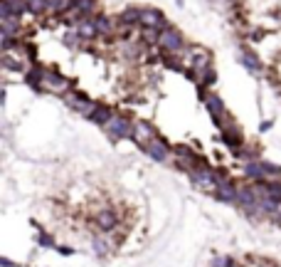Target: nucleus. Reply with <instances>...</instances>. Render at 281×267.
Instances as JSON below:
<instances>
[{"instance_id":"1","label":"nucleus","mask_w":281,"mask_h":267,"mask_svg":"<svg viewBox=\"0 0 281 267\" xmlns=\"http://www.w3.org/2000/svg\"><path fill=\"white\" fill-rule=\"evenodd\" d=\"M203 102H205V106H207V111L212 114V122L220 126V131L225 129V126H229L232 124V119H229V114H227V106H225V102L215 94V92H207L205 97H203Z\"/></svg>"},{"instance_id":"2","label":"nucleus","mask_w":281,"mask_h":267,"mask_svg":"<svg viewBox=\"0 0 281 267\" xmlns=\"http://www.w3.org/2000/svg\"><path fill=\"white\" fill-rule=\"evenodd\" d=\"M104 131L111 139H133V122L126 117V114H113L111 122L104 126Z\"/></svg>"},{"instance_id":"3","label":"nucleus","mask_w":281,"mask_h":267,"mask_svg":"<svg viewBox=\"0 0 281 267\" xmlns=\"http://www.w3.org/2000/svg\"><path fill=\"white\" fill-rule=\"evenodd\" d=\"M158 47L163 50L166 55H180L185 50V40H183V32L175 30V27H168L160 32V40H158Z\"/></svg>"},{"instance_id":"4","label":"nucleus","mask_w":281,"mask_h":267,"mask_svg":"<svg viewBox=\"0 0 281 267\" xmlns=\"http://www.w3.org/2000/svg\"><path fill=\"white\" fill-rule=\"evenodd\" d=\"M141 151H143V154H148L153 161L166 164V161L170 159V154H173V146H170L163 136H155V139H150L146 146H141Z\"/></svg>"},{"instance_id":"5","label":"nucleus","mask_w":281,"mask_h":267,"mask_svg":"<svg viewBox=\"0 0 281 267\" xmlns=\"http://www.w3.org/2000/svg\"><path fill=\"white\" fill-rule=\"evenodd\" d=\"M64 102H67V106L69 109H74L76 114H82V117H92V111H94V106H96V102L94 99H89L84 92H67L64 94Z\"/></svg>"},{"instance_id":"6","label":"nucleus","mask_w":281,"mask_h":267,"mask_svg":"<svg viewBox=\"0 0 281 267\" xmlns=\"http://www.w3.org/2000/svg\"><path fill=\"white\" fill-rule=\"evenodd\" d=\"M72 87V82L62 74L52 72V69H42V92H52V94H67Z\"/></svg>"},{"instance_id":"7","label":"nucleus","mask_w":281,"mask_h":267,"mask_svg":"<svg viewBox=\"0 0 281 267\" xmlns=\"http://www.w3.org/2000/svg\"><path fill=\"white\" fill-rule=\"evenodd\" d=\"M185 57H187V72L195 74V77L200 72L210 69V62H212V55L207 50H203V47H192L190 55H185Z\"/></svg>"},{"instance_id":"8","label":"nucleus","mask_w":281,"mask_h":267,"mask_svg":"<svg viewBox=\"0 0 281 267\" xmlns=\"http://www.w3.org/2000/svg\"><path fill=\"white\" fill-rule=\"evenodd\" d=\"M190 181H192L197 188L215 193V188H217V171L210 168V166H205V168H195V171H190Z\"/></svg>"},{"instance_id":"9","label":"nucleus","mask_w":281,"mask_h":267,"mask_svg":"<svg viewBox=\"0 0 281 267\" xmlns=\"http://www.w3.org/2000/svg\"><path fill=\"white\" fill-rule=\"evenodd\" d=\"M141 27H153V30H168L170 22L166 20V15L155 10V8H143V15H141Z\"/></svg>"},{"instance_id":"10","label":"nucleus","mask_w":281,"mask_h":267,"mask_svg":"<svg viewBox=\"0 0 281 267\" xmlns=\"http://www.w3.org/2000/svg\"><path fill=\"white\" fill-rule=\"evenodd\" d=\"M217 201H222V203H237V196H239V185L232 181V178H225V181H220L217 183V188H215V193H212Z\"/></svg>"},{"instance_id":"11","label":"nucleus","mask_w":281,"mask_h":267,"mask_svg":"<svg viewBox=\"0 0 281 267\" xmlns=\"http://www.w3.org/2000/svg\"><path fill=\"white\" fill-rule=\"evenodd\" d=\"M158 134H155V129L148 124V122H143V119H138V122H133V141H136V146L141 148V146H146L150 139H155Z\"/></svg>"},{"instance_id":"12","label":"nucleus","mask_w":281,"mask_h":267,"mask_svg":"<svg viewBox=\"0 0 281 267\" xmlns=\"http://www.w3.org/2000/svg\"><path fill=\"white\" fill-rule=\"evenodd\" d=\"M222 141H225L232 151H237V148L244 146V136H242V131H239V126H234V124H229V126L222 129Z\"/></svg>"},{"instance_id":"13","label":"nucleus","mask_w":281,"mask_h":267,"mask_svg":"<svg viewBox=\"0 0 281 267\" xmlns=\"http://www.w3.org/2000/svg\"><path fill=\"white\" fill-rule=\"evenodd\" d=\"M96 225L101 227L104 233L113 230V227L118 225V213H116V210H111V208H106V210H99V213H96Z\"/></svg>"},{"instance_id":"14","label":"nucleus","mask_w":281,"mask_h":267,"mask_svg":"<svg viewBox=\"0 0 281 267\" xmlns=\"http://www.w3.org/2000/svg\"><path fill=\"white\" fill-rule=\"evenodd\" d=\"M113 114H116V111H113L111 106H106V104H96L94 111H92V117H89V122H94V124H99V126H106V124L111 122Z\"/></svg>"},{"instance_id":"15","label":"nucleus","mask_w":281,"mask_h":267,"mask_svg":"<svg viewBox=\"0 0 281 267\" xmlns=\"http://www.w3.org/2000/svg\"><path fill=\"white\" fill-rule=\"evenodd\" d=\"M239 64L247 67L252 74H259V72H262V62H259V57H257L252 50H247V47L239 52Z\"/></svg>"},{"instance_id":"16","label":"nucleus","mask_w":281,"mask_h":267,"mask_svg":"<svg viewBox=\"0 0 281 267\" xmlns=\"http://www.w3.org/2000/svg\"><path fill=\"white\" fill-rule=\"evenodd\" d=\"M74 32L82 37V40H96L99 37V30H96V25H94V20L92 18H87V20H82L76 27H74Z\"/></svg>"},{"instance_id":"17","label":"nucleus","mask_w":281,"mask_h":267,"mask_svg":"<svg viewBox=\"0 0 281 267\" xmlns=\"http://www.w3.org/2000/svg\"><path fill=\"white\" fill-rule=\"evenodd\" d=\"M141 15H143V10H141V8H126L121 15H118V25H121V27H133V25H141Z\"/></svg>"},{"instance_id":"18","label":"nucleus","mask_w":281,"mask_h":267,"mask_svg":"<svg viewBox=\"0 0 281 267\" xmlns=\"http://www.w3.org/2000/svg\"><path fill=\"white\" fill-rule=\"evenodd\" d=\"M195 82H197L200 92H203V89H207V87L217 84V72H215V69L210 67V69H205V72H200L197 77H195Z\"/></svg>"},{"instance_id":"19","label":"nucleus","mask_w":281,"mask_h":267,"mask_svg":"<svg viewBox=\"0 0 281 267\" xmlns=\"http://www.w3.org/2000/svg\"><path fill=\"white\" fill-rule=\"evenodd\" d=\"M69 10H79L87 18H92V13L96 10V0H69Z\"/></svg>"},{"instance_id":"20","label":"nucleus","mask_w":281,"mask_h":267,"mask_svg":"<svg viewBox=\"0 0 281 267\" xmlns=\"http://www.w3.org/2000/svg\"><path fill=\"white\" fill-rule=\"evenodd\" d=\"M50 10V0H27V13L39 18V15H45Z\"/></svg>"},{"instance_id":"21","label":"nucleus","mask_w":281,"mask_h":267,"mask_svg":"<svg viewBox=\"0 0 281 267\" xmlns=\"http://www.w3.org/2000/svg\"><path fill=\"white\" fill-rule=\"evenodd\" d=\"M92 20H94V25H96L99 35H111V30H113V22H111L106 15H92Z\"/></svg>"},{"instance_id":"22","label":"nucleus","mask_w":281,"mask_h":267,"mask_svg":"<svg viewBox=\"0 0 281 267\" xmlns=\"http://www.w3.org/2000/svg\"><path fill=\"white\" fill-rule=\"evenodd\" d=\"M13 18H22V13H27V0H5Z\"/></svg>"},{"instance_id":"23","label":"nucleus","mask_w":281,"mask_h":267,"mask_svg":"<svg viewBox=\"0 0 281 267\" xmlns=\"http://www.w3.org/2000/svg\"><path fill=\"white\" fill-rule=\"evenodd\" d=\"M158 40H160V30L143 27V42H148V45H158Z\"/></svg>"},{"instance_id":"24","label":"nucleus","mask_w":281,"mask_h":267,"mask_svg":"<svg viewBox=\"0 0 281 267\" xmlns=\"http://www.w3.org/2000/svg\"><path fill=\"white\" fill-rule=\"evenodd\" d=\"M50 10H55L57 15H64L69 10V0H50Z\"/></svg>"},{"instance_id":"25","label":"nucleus","mask_w":281,"mask_h":267,"mask_svg":"<svg viewBox=\"0 0 281 267\" xmlns=\"http://www.w3.org/2000/svg\"><path fill=\"white\" fill-rule=\"evenodd\" d=\"M92 247H94V252H96V255H106V252H109V245H106L101 238H94Z\"/></svg>"},{"instance_id":"26","label":"nucleus","mask_w":281,"mask_h":267,"mask_svg":"<svg viewBox=\"0 0 281 267\" xmlns=\"http://www.w3.org/2000/svg\"><path fill=\"white\" fill-rule=\"evenodd\" d=\"M37 245H39V247H55V240H52L47 233H39V235H37Z\"/></svg>"},{"instance_id":"27","label":"nucleus","mask_w":281,"mask_h":267,"mask_svg":"<svg viewBox=\"0 0 281 267\" xmlns=\"http://www.w3.org/2000/svg\"><path fill=\"white\" fill-rule=\"evenodd\" d=\"M57 252H59V255H64V257L74 255V250H72V247H67V245H57Z\"/></svg>"},{"instance_id":"28","label":"nucleus","mask_w":281,"mask_h":267,"mask_svg":"<svg viewBox=\"0 0 281 267\" xmlns=\"http://www.w3.org/2000/svg\"><path fill=\"white\" fill-rule=\"evenodd\" d=\"M262 37H264V32H262V30H254V32L249 35V40H252V42H259Z\"/></svg>"},{"instance_id":"29","label":"nucleus","mask_w":281,"mask_h":267,"mask_svg":"<svg viewBox=\"0 0 281 267\" xmlns=\"http://www.w3.org/2000/svg\"><path fill=\"white\" fill-rule=\"evenodd\" d=\"M0 265H3V267H15V265H13L8 257H3V260H0Z\"/></svg>"},{"instance_id":"30","label":"nucleus","mask_w":281,"mask_h":267,"mask_svg":"<svg viewBox=\"0 0 281 267\" xmlns=\"http://www.w3.org/2000/svg\"><path fill=\"white\" fill-rule=\"evenodd\" d=\"M276 220H279V223H281V213H279V215H276Z\"/></svg>"}]
</instances>
